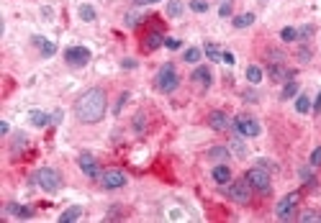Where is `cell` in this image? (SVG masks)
<instances>
[{
	"instance_id": "b9f144b4",
	"label": "cell",
	"mask_w": 321,
	"mask_h": 223,
	"mask_svg": "<svg viewBox=\"0 0 321 223\" xmlns=\"http://www.w3.org/2000/svg\"><path fill=\"white\" fill-rule=\"evenodd\" d=\"M136 5H152V3H159V0H134Z\"/></svg>"
},
{
	"instance_id": "44dd1931",
	"label": "cell",
	"mask_w": 321,
	"mask_h": 223,
	"mask_svg": "<svg viewBox=\"0 0 321 223\" xmlns=\"http://www.w3.org/2000/svg\"><path fill=\"white\" fill-rule=\"evenodd\" d=\"M296 95H298V82L296 80H288V82H285V87H283V92H280V98L283 100H291Z\"/></svg>"
},
{
	"instance_id": "52a82bcc",
	"label": "cell",
	"mask_w": 321,
	"mask_h": 223,
	"mask_svg": "<svg viewBox=\"0 0 321 223\" xmlns=\"http://www.w3.org/2000/svg\"><path fill=\"white\" fill-rule=\"evenodd\" d=\"M234 128L242 134V136H247V139H255V136H260V123H257V118H252V116H247V113H242V116H237L234 118Z\"/></svg>"
},
{
	"instance_id": "d4e9b609",
	"label": "cell",
	"mask_w": 321,
	"mask_h": 223,
	"mask_svg": "<svg viewBox=\"0 0 321 223\" xmlns=\"http://www.w3.org/2000/svg\"><path fill=\"white\" fill-rule=\"evenodd\" d=\"M301 223H321V213L319 211H306V213H301L298 216Z\"/></svg>"
},
{
	"instance_id": "e575fe53",
	"label": "cell",
	"mask_w": 321,
	"mask_h": 223,
	"mask_svg": "<svg viewBox=\"0 0 321 223\" xmlns=\"http://www.w3.org/2000/svg\"><path fill=\"white\" fill-rule=\"evenodd\" d=\"M144 121H147V118H144V116H141V113H139V116L134 118V128H136V131H139V134H141V131H144Z\"/></svg>"
},
{
	"instance_id": "8992f818",
	"label": "cell",
	"mask_w": 321,
	"mask_h": 223,
	"mask_svg": "<svg viewBox=\"0 0 321 223\" xmlns=\"http://www.w3.org/2000/svg\"><path fill=\"white\" fill-rule=\"evenodd\" d=\"M298 203H301V193H288L285 195L278 206H275V216L280 218V221H291L293 218V213H296V208H298Z\"/></svg>"
},
{
	"instance_id": "ba28073f",
	"label": "cell",
	"mask_w": 321,
	"mask_h": 223,
	"mask_svg": "<svg viewBox=\"0 0 321 223\" xmlns=\"http://www.w3.org/2000/svg\"><path fill=\"white\" fill-rule=\"evenodd\" d=\"M90 49L87 46H69V49H64V62L69 64V67H85L87 62H90Z\"/></svg>"
},
{
	"instance_id": "5b68a950",
	"label": "cell",
	"mask_w": 321,
	"mask_h": 223,
	"mask_svg": "<svg viewBox=\"0 0 321 223\" xmlns=\"http://www.w3.org/2000/svg\"><path fill=\"white\" fill-rule=\"evenodd\" d=\"M244 177H247L249 185H252V190H257L262 195H267L273 190V180H270V175H267V170H262V167H252Z\"/></svg>"
},
{
	"instance_id": "f1b7e54d",
	"label": "cell",
	"mask_w": 321,
	"mask_h": 223,
	"mask_svg": "<svg viewBox=\"0 0 321 223\" xmlns=\"http://www.w3.org/2000/svg\"><path fill=\"white\" fill-rule=\"evenodd\" d=\"M185 62H188V64H195V62H201V49H195V46L185 49Z\"/></svg>"
},
{
	"instance_id": "f546056e",
	"label": "cell",
	"mask_w": 321,
	"mask_h": 223,
	"mask_svg": "<svg viewBox=\"0 0 321 223\" xmlns=\"http://www.w3.org/2000/svg\"><path fill=\"white\" fill-rule=\"evenodd\" d=\"M180 13H183V3H180V0H170V3H167V15L177 18Z\"/></svg>"
},
{
	"instance_id": "30bf717a",
	"label": "cell",
	"mask_w": 321,
	"mask_h": 223,
	"mask_svg": "<svg viewBox=\"0 0 321 223\" xmlns=\"http://www.w3.org/2000/svg\"><path fill=\"white\" fill-rule=\"evenodd\" d=\"M77 164H80V170H82V175H85V177H90V180L100 177V167H98V159H95L93 154L82 152V154L77 157Z\"/></svg>"
},
{
	"instance_id": "484cf974",
	"label": "cell",
	"mask_w": 321,
	"mask_h": 223,
	"mask_svg": "<svg viewBox=\"0 0 321 223\" xmlns=\"http://www.w3.org/2000/svg\"><path fill=\"white\" fill-rule=\"evenodd\" d=\"M221 49L216 46V44H206V57L211 59V62H221Z\"/></svg>"
},
{
	"instance_id": "83f0119b",
	"label": "cell",
	"mask_w": 321,
	"mask_h": 223,
	"mask_svg": "<svg viewBox=\"0 0 321 223\" xmlns=\"http://www.w3.org/2000/svg\"><path fill=\"white\" fill-rule=\"evenodd\" d=\"M280 39H283V41H288V44H291V41H298V31H296V28H291V26H285V28L280 31Z\"/></svg>"
},
{
	"instance_id": "f35d334b",
	"label": "cell",
	"mask_w": 321,
	"mask_h": 223,
	"mask_svg": "<svg viewBox=\"0 0 321 223\" xmlns=\"http://www.w3.org/2000/svg\"><path fill=\"white\" fill-rule=\"evenodd\" d=\"M208 157H229L226 149H213V152H208Z\"/></svg>"
},
{
	"instance_id": "8d00e7d4",
	"label": "cell",
	"mask_w": 321,
	"mask_h": 223,
	"mask_svg": "<svg viewBox=\"0 0 321 223\" xmlns=\"http://www.w3.org/2000/svg\"><path fill=\"white\" fill-rule=\"evenodd\" d=\"M219 15H221V18H226V15H231V3H224V5L219 8Z\"/></svg>"
},
{
	"instance_id": "ee69618b",
	"label": "cell",
	"mask_w": 321,
	"mask_h": 223,
	"mask_svg": "<svg viewBox=\"0 0 321 223\" xmlns=\"http://www.w3.org/2000/svg\"><path fill=\"white\" fill-rule=\"evenodd\" d=\"M298 57H301V59H303V62H306V59H311V51H306V49H303V51H301V54H298Z\"/></svg>"
},
{
	"instance_id": "4fadbf2b",
	"label": "cell",
	"mask_w": 321,
	"mask_h": 223,
	"mask_svg": "<svg viewBox=\"0 0 321 223\" xmlns=\"http://www.w3.org/2000/svg\"><path fill=\"white\" fill-rule=\"evenodd\" d=\"M267 77H270L273 82H288V80H293V69L283 67V64H270V69H267Z\"/></svg>"
},
{
	"instance_id": "e0dca14e",
	"label": "cell",
	"mask_w": 321,
	"mask_h": 223,
	"mask_svg": "<svg viewBox=\"0 0 321 223\" xmlns=\"http://www.w3.org/2000/svg\"><path fill=\"white\" fill-rule=\"evenodd\" d=\"M33 44H36V46L41 49V54H44V57H51V54L57 51V46L51 44L49 39H44V36H33Z\"/></svg>"
},
{
	"instance_id": "ac0fdd59",
	"label": "cell",
	"mask_w": 321,
	"mask_h": 223,
	"mask_svg": "<svg viewBox=\"0 0 321 223\" xmlns=\"http://www.w3.org/2000/svg\"><path fill=\"white\" fill-rule=\"evenodd\" d=\"M82 216V206H69L62 216H59V223H72V221H77Z\"/></svg>"
},
{
	"instance_id": "277c9868",
	"label": "cell",
	"mask_w": 321,
	"mask_h": 223,
	"mask_svg": "<svg viewBox=\"0 0 321 223\" xmlns=\"http://www.w3.org/2000/svg\"><path fill=\"white\" fill-rule=\"evenodd\" d=\"M226 195L237 203V206H249V200H252V185L244 180H237V182H229L226 188Z\"/></svg>"
},
{
	"instance_id": "d590c367",
	"label": "cell",
	"mask_w": 321,
	"mask_h": 223,
	"mask_svg": "<svg viewBox=\"0 0 321 223\" xmlns=\"http://www.w3.org/2000/svg\"><path fill=\"white\" fill-rule=\"evenodd\" d=\"M123 23H126V26H129V28H134V26H136V23H139V18H136V15H134V13H129V15H126V18H123Z\"/></svg>"
},
{
	"instance_id": "5bb4252c",
	"label": "cell",
	"mask_w": 321,
	"mask_h": 223,
	"mask_svg": "<svg viewBox=\"0 0 321 223\" xmlns=\"http://www.w3.org/2000/svg\"><path fill=\"white\" fill-rule=\"evenodd\" d=\"M159 46H165V36L159 31H149L144 39H141V49H144V51H154Z\"/></svg>"
},
{
	"instance_id": "ab89813d",
	"label": "cell",
	"mask_w": 321,
	"mask_h": 223,
	"mask_svg": "<svg viewBox=\"0 0 321 223\" xmlns=\"http://www.w3.org/2000/svg\"><path fill=\"white\" fill-rule=\"evenodd\" d=\"M257 164L262 167V170H275V164H273V162H267V159H260Z\"/></svg>"
},
{
	"instance_id": "9c48e42d",
	"label": "cell",
	"mask_w": 321,
	"mask_h": 223,
	"mask_svg": "<svg viewBox=\"0 0 321 223\" xmlns=\"http://www.w3.org/2000/svg\"><path fill=\"white\" fill-rule=\"evenodd\" d=\"M100 185L105 190H121L123 185H126V175H123L121 170H105L100 175Z\"/></svg>"
},
{
	"instance_id": "60d3db41",
	"label": "cell",
	"mask_w": 321,
	"mask_h": 223,
	"mask_svg": "<svg viewBox=\"0 0 321 223\" xmlns=\"http://www.w3.org/2000/svg\"><path fill=\"white\" fill-rule=\"evenodd\" d=\"M121 67H126V69H134V67H136V62H134V59H123V62H121Z\"/></svg>"
},
{
	"instance_id": "2e32d148",
	"label": "cell",
	"mask_w": 321,
	"mask_h": 223,
	"mask_svg": "<svg viewBox=\"0 0 321 223\" xmlns=\"http://www.w3.org/2000/svg\"><path fill=\"white\" fill-rule=\"evenodd\" d=\"M28 123H31V126H36V128H44V126H49V123H51V116L41 113V110H31V113H28Z\"/></svg>"
},
{
	"instance_id": "836d02e7",
	"label": "cell",
	"mask_w": 321,
	"mask_h": 223,
	"mask_svg": "<svg viewBox=\"0 0 321 223\" xmlns=\"http://www.w3.org/2000/svg\"><path fill=\"white\" fill-rule=\"evenodd\" d=\"M165 46L167 49H180V39H175V36H165Z\"/></svg>"
},
{
	"instance_id": "d6986e66",
	"label": "cell",
	"mask_w": 321,
	"mask_h": 223,
	"mask_svg": "<svg viewBox=\"0 0 321 223\" xmlns=\"http://www.w3.org/2000/svg\"><path fill=\"white\" fill-rule=\"evenodd\" d=\"M5 211H8V213H13V216H18V218H31V216H33V211H31V208L18 206V203H8Z\"/></svg>"
},
{
	"instance_id": "cb8c5ba5",
	"label": "cell",
	"mask_w": 321,
	"mask_h": 223,
	"mask_svg": "<svg viewBox=\"0 0 321 223\" xmlns=\"http://www.w3.org/2000/svg\"><path fill=\"white\" fill-rule=\"evenodd\" d=\"M311 108H314V105H311V98H309V95H298V98H296V110H298V113H309Z\"/></svg>"
},
{
	"instance_id": "6da1fadb",
	"label": "cell",
	"mask_w": 321,
	"mask_h": 223,
	"mask_svg": "<svg viewBox=\"0 0 321 223\" xmlns=\"http://www.w3.org/2000/svg\"><path fill=\"white\" fill-rule=\"evenodd\" d=\"M105 110H108V95L100 87H90L75 103V116L80 123H98L105 116Z\"/></svg>"
},
{
	"instance_id": "ffe728a7",
	"label": "cell",
	"mask_w": 321,
	"mask_h": 223,
	"mask_svg": "<svg viewBox=\"0 0 321 223\" xmlns=\"http://www.w3.org/2000/svg\"><path fill=\"white\" fill-rule=\"evenodd\" d=\"M257 21V18H255V13H242V15H237L234 18V21H231V23H234L237 28H249V26H252Z\"/></svg>"
},
{
	"instance_id": "7c38bea8",
	"label": "cell",
	"mask_w": 321,
	"mask_h": 223,
	"mask_svg": "<svg viewBox=\"0 0 321 223\" xmlns=\"http://www.w3.org/2000/svg\"><path fill=\"white\" fill-rule=\"evenodd\" d=\"M190 82H195L201 90H208L211 82H213V74H211L208 67H195V72L190 74Z\"/></svg>"
},
{
	"instance_id": "f6af8a7d",
	"label": "cell",
	"mask_w": 321,
	"mask_h": 223,
	"mask_svg": "<svg viewBox=\"0 0 321 223\" xmlns=\"http://www.w3.org/2000/svg\"><path fill=\"white\" fill-rule=\"evenodd\" d=\"M314 110H316V113L321 110V92H319V98H316V103H314Z\"/></svg>"
},
{
	"instance_id": "4316f807",
	"label": "cell",
	"mask_w": 321,
	"mask_h": 223,
	"mask_svg": "<svg viewBox=\"0 0 321 223\" xmlns=\"http://www.w3.org/2000/svg\"><path fill=\"white\" fill-rule=\"evenodd\" d=\"M26 146H28V139H26V134H18V136L13 139V146H10V149H13V154H18V152H23Z\"/></svg>"
},
{
	"instance_id": "4dcf8cb0",
	"label": "cell",
	"mask_w": 321,
	"mask_h": 223,
	"mask_svg": "<svg viewBox=\"0 0 321 223\" xmlns=\"http://www.w3.org/2000/svg\"><path fill=\"white\" fill-rule=\"evenodd\" d=\"M190 10H195V13H206V10H208V3H206V0H190Z\"/></svg>"
},
{
	"instance_id": "7402d4cb",
	"label": "cell",
	"mask_w": 321,
	"mask_h": 223,
	"mask_svg": "<svg viewBox=\"0 0 321 223\" xmlns=\"http://www.w3.org/2000/svg\"><path fill=\"white\" fill-rule=\"evenodd\" d=\"M77 13H80V18H82L85 23H93L95 18H98L95 8H93V5H87V3H85V5H80V10H77Z\"/></svg>"
},
{
	"instance_id": "7bdbcfd3",
	"label": "cell",
	"mask_w": 321,
	"mask_h": 223,
	"mask_svg": "<svg viewBox=\"0 0 321 223\" xmlns=\"http://www.w3.org/2000/svg\"><path fill=\"white\" fill-rule=\"evenodd\" d=\"M8 131H10V126H8V123H5V121H3V123H0V134H3V136H5V134H8Z\"/></svg>"
},
{
	"instance_id": "9a60e30c",
	"label": "cell",
	"mask_w": 321,
	"mask_h": 223,
	"mask_svg": "<svg viewBox=\"0 0 321 223\" xmlns=\"http://www.w3.org/2000/svg\"><path fill=\"white\" fill-rule=\"evenodd\" d=\"M211 175H213V180H216L219 185H229V182H231V170H229L226 164H216Z\"/></svg>"
},
{
	"instance_id": "8fae6325",
	"label": "cell",
	"mask_w": 321,
	"mask_h": 223,
	"mask_svg": "<svg viewBox=\"0 0 321 223\" xmlns=\"http://www.w3.org/2000/svg\"><path fill=\"white\" fill-rule=\"evenodd\" d=\"M208 126L213 128V131H229V128L234 126V121H231L224 110H211L208 113Z\"/></svg>"
},
{
	"instance_id": "3957f363",
	"label": "cell",
	"mask_w": 321,
	"mask_h": 223,
	"mask_svg": "<svg viewBox=\"0 0 321 223\" xmlns=\"http://www.w3.org/2000/svg\"><path fill=\"white\" fill-rule=\"evenodd\" d=\"M154 85H157L159 92H175L177 90V85H180V74H177L172 62H165L162 67H159L157 77H154Z\"/></svg>"
},
{
	"instance_id": "d6a6232c",
	"label": "cell",
	"mask_w": 321,
	"mask_h": 223,
	"mask_svg": "<svg viewBox=\"0 0 321 223\" xmlns=\"http://www.w3.org/2000/svg\"><path fill=\"white\" fill-rule=\"evenodd\" d=\"M311 36H314V26H303V28L298 31V39H301V41H306V39H311Z\"/></svg>"
},
{
	"instance_id": "74e56055",
	"label": "cell",
	"mask_w": 321,
	"mask_h": 223,
	"mask_svg": "<svg viewBox=\"0 0 321 223\" xmlns=\"http://www.w3.org/2000/svg\"><path fill=\"white\" fill-rule=\"evenodd\" d=\"M221 62H224V64H234V54H231V51H224V54H221Z\"/></svg>"
},
{
	"instance_id": "603a6c76",
	"label": "cell",
	"mask_w": 321,
	"mask_h": 223,
	"mask_svg": "<svg viewBox=\"0 0 321 223\" xmlns=\"http://www.w3.org/2000/svg\"><path fill=\"white\" fill-rule=\"evenodd\" d=\"M247 80L252 82V85L262 82V69H260L257 64H249V67H247Z\"/></svg>"
},
{
	"instance_id": "7a4b0ae2",
	"label": "cell",
	"mask_w": 321,
	"mask_h": 223,
	"mask_svg": "<svg viewBox=\"0 0 321 223\" xmlns=\"http://www.w3.org/2000/svg\"><path fill=\"white\" fill-rule=\"evenodd\" d=\"M31 185H36V188H41L44 193H59L62 188V175L57 170H51V167H41V170H36L31 175Z\"/></svg>"
},
{
	"instance_id": "1f68e13d",
	"label": "cell",
	"mask_w": 321,
	"mask_h": 223,
	"mask_svg": "<svg viewBox=\"0 0 321 223\" xmlns=\"http://www.w3.org/2000/svg\"><path fill=\"white\" fill-rule=\"evenodd\" d=\"M311 167H321V146H316L314 152H311V159H309Z\"/></svg>"
}]
</instances>
